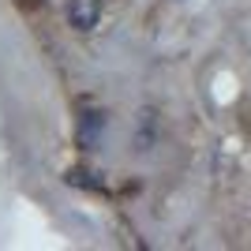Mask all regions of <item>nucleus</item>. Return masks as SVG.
I'll use <instances>...</instances> for the list:
<instances>
[{"mask_svg": "<svg viewBox=\"0 0 251 251\" xmlns=\"http://www.w3.org/2000/svg\"><path fill=\"white\" fill-rule=\"evenodd\" d=\"M101 23V0H68V26L90 34Z\"/></svg>", "mask_w": 251, "mask_h": 251, "instance_id": "nucleus-1", "label": "nucleus"}]
</instances>
